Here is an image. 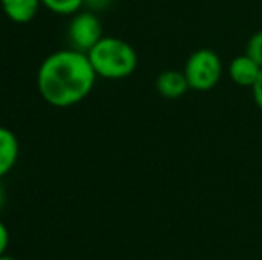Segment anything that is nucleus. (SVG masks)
Wrapping results in <instances>:
<instances>
[{
    "label": "nucleus",
    "mask_w": 262,
    "mask_h": 260,
    "mask_svg": "<svg viewBox=\"0 0 262 260\" xmlns=\"http://www.w3.org/2000/svg\"><path fill=\"white\" fill-rule=\"evenodd\" d=\"M98 75L88 54L73 49L50 54L38 69V91L47 104L57 109L77 105L93 91Z\"/></svg>",
    "instance_id": "f257e3e1"
},
{
    "label": "nucleus",
    "mask_w": 262,
    "mask_h": 260,
    "mask_svg": "<svg viewBox=\"0 0 262 260\" xmlns=\"http://www.w3.org/2000/svg\"><path fill=\"white\" fill-rule=\"evenodd\" d=\"M88 57L97 75L107 80L127 79L138 68V54L134 46L113 36H104L88 52Z\"/></svg>",
    "instance_id": "f03ea898"
},
{
    "label": "nucleus",
    "mask_w": 262,
    "mask_h": 260,
    "mask_svg": "<svg viewBox=\"0 0 262 260\" xmlns=\"http://www.w3.org/2000/svg\"><path fill=\"white\" fill-rule=\"evenodd\" d=\"M184 75H186L189 87L194 91H210L217 86L223 77V61L214 50L200 49L187 57L184 64Z\"/></svg>",
    "instance_id": "7ed1b4c3"
},
{
    "label": "nucleus",
    "mask_w": 262,
    "mask_h": 260,
    "mask_svg": "<svg viewBox=\"0 0 262 260\" xmlns=\"http://www.w3.org/2000/svg\"><path fill=\"white\" fill-rule=\"evenodd\" d=\"M68 41L70 49L88 54L102 38V23L98 16L91 11H79L73 14L68 25Z\"/></svg>",
    "instance_id": "20e7f679"
},
{
    "label": "nucleus",
    "mask_w": 262,
    "mask_h": 260,
    "mask_svg": "<svg viewBox=\"0 0 262 260\" xmlns=\"http://www.w3.org/2000/svg\"><path fill=\"white\" fill-rule=\"evenodd\" d=\"M156 89L161 97L175 100L180 98L191 89L186 75L180 69H164L157 75L156 79Z\"/></svg>",
    "instance_id": "39448f33"
},
{
    "label": "nucleus",
    "mask_w": 262,
    "mask_h": 260,
    "mask_svg": "<svg viewBox=\"0 0 262 260\" xmlns=\"http://www.w3.org/2000/svg\"><path fill=\"white\" fill-rule=\"evenodd\" d=\"M260 69L262 68L252 57L243 54V56H237L230 61V64H228V77L237 86L252 87L255 84L257 77H259Z\"/></svg>",
    "instance_id": "423d86ee"
},
{
    "label": "nucleus",
    "mask_w": 262,
    "mask_h": 260,
    "mask_svg": "<svg viewBox=\"0 0 262 260\" xmlns=\"http://www.w3.org/2000/svg\"><path fill=\"white\" fill-rule=\"evenodd\" d=\"M20 143L13 130L0 127V178L6 177L18 162Z\"/></svg>",
    "instance_id": "0eeeda50"
},
{
    "label": "nucleus",
    "mask_w": 262,
    "mask_h": 260,
    "mask_svg": "<svg viewBox=\"0 0 262 260\" xmlns=\"http://www.w3.org/2000/svg\"><path fill=\"white\" fill-rule=\"evenodd\" d=\"M0 4L9 20L16 23H27L38 14L41 0H0Z\"/></svg>",
    "instance_id": "6e6552de"
},
{
    "label": "nucleus",
    "mask_w": 262,
    "mask_h": 260,
    "mask_svg": "<svg viewBox=\"0 0 262 260\" xmlns=\"http://www.w3.org/2000/svg\"><path fill=\"white\" fill-rule=\"evenodd\" d=\"M41 4L55 14H62V16L72 14L73 16L82 9L84 0H41Z\"/></svg>",
    "instance_id": "1a4fd4ad"
},
{
    "label": "nucleus",
    "mask_w": 262,
    "mask_h": 260,
    "mask_svg": "<svg viewBox=\"0 0 262 260\" xmlns=\"http://www.w3.org/2000/svg\"><path fill=\"white\" fill-rule=\"evenodd\" d=\"M246 56H250L257 64L262 68V31H257L252 34V38L246 43Z\"/></svg>",
    "instance_id": "9d476101"
},
{
    "label": "nucleus",
    "mask_w": 262,
    "mask_h": 260,
    "mask_svg": "<svg viewBox=\"0 0 262 260\" xmlns=\"http://www.w3.org/2000/svg\"><path fill=\"white\" fill-rule=\"evenodd\" d=\"M252 97H253V102H255V105L262 111V69H260L259 77H257L255 84L252 86Z\"/></svg>",
    "instance_id": "9b49d317"
},
{
    "label": "nucleus",
    "mask_w": 262,
    "mask_h": 260,
    "mask_svg": "<svg viewBox=\"0 0 262 260\" xmlns=\"http://www.w3.org/2000/svg\"><path fill=\"white\" fill-rule=\"evenodd\" d=\"M9 241H11V235H9V230H7L6 223L0 221V255H4L9 248Z\"/></svg>",
    "instance_id": "f8f14e48"
},
{
    "label": "nucleus",
    "mask_w": 262,
    "mask_h": 260,
    "mask_svg": "<svg viewBox=\"0 0 262 260\" xmlns=\"http://www.w3.org/2000/svg\"><path fill=\"white\" fill-rule=\"evenodd\" d=\"M114 0H84V6H88L91 11H100V9H105L113 4Z\"/></svg>",
    "instance_id": "ddd939ff"
},
{
    "label": "nucleus",
    "mask_w": 262,
    "mask_h": 260,
    "mask_svg": "<svg viewBox=\"0 0 262 260\" xmlns=\"http://www.w3.org/2000/svg\"><path fill=\"white\" fill-rule=\"evenodd\" d=\"M4 205H6V191H4V185L0 182V210L4 208Z\"/></svg>",
    "instance_id": "4468645a"
},
{
    "label": "nucleus",
    "mask_w": 262,
    "mask_h": 260,
    "mask_svg": "<svg viewBox=\"0 0 262 260\" xmlns=\"http://www.w3.org/2000/svg\"><path fill=\"white\" fill-rule=\"evenodd\" d=\"M0 260H16L14 257H9L7 253H4V255H0Z\"/></svg>",
    "instance_id": "2eb2a0df"
}]
</instances>
